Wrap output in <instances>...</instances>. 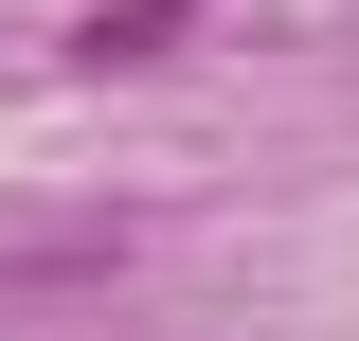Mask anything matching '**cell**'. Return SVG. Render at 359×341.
I'll list each match as a JSON object with an SVG mask.
<instances>
[{"label":"cell","instance_id":"obj_1","mask_svg":"<svg viewBox=\"0 0 359 341\" xmlns=\"http://www.w3.org/2000/svg\"><path fill=\"white\" fill-rule=\"evenodd\" d=\"M180 18H198V0H90V54H108V72H126V54H162Z\"/></svg>","mask_w":359,"mask_h":341}]
</instances>
